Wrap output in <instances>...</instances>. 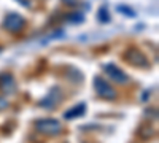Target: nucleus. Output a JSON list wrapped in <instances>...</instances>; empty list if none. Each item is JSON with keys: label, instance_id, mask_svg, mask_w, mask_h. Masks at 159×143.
<instances>
[{"label": "nucleus", "instance_id": "nucleus-9", "mask_svg": "<svg viewBox=\"0 0 159 143\" xmlns=\"http://www.w3.org/2000/svg\"><path fill=\"white\" fill-rule=\"evenodd\" d=\"M99 19L100 21H103V22H108L110 21V18H108V13H107V8H100V11H99Z\"/></svg>", "mask_w": 159, "mask_h": 143}, {"label": "nucleus", "instance_id": "nucleus-11", "mask_svg": "<svg viewBox=\"0 0 159 143\" xmlns=\"http://www.w3.org/2000/svg\"><path fill=\"white\" fill-rule=\"evenodd\" d=\"M5 105H7V102L2 99V100H0V108H5Z\"/></svg>", "mask_w": 159, "mask_h": 143}, {"label": "nucleus", "instance_id": "nucleus-2", "mask_svg": "<svg viewBox=\"0 0 159 143\" xmlns=\"http://www.w3.org/2000/svg\"><path fill=\"white\" fill-rule=\"evenodd\" d=\"M124 59H126L127 64H130V65H134V67H148L147 57H145L143 53H140L137 48H129L124 54Z\"/></svg>", "mask_w": 159, "mask_h": 143}, {"label": "nucleus", "instance_id": "nucleus-5", "mask_svg": "<svg viewBox=\"0 0 159 143\" xmlns=\"http://www.w3.org/2000/svg\"><path fill=\"white\" fill-rule=\"evenodd\" d=\"M25 25V21L22 16L19 15H8L3 21V29H7L8 32H21L22 27Z\"/></svg>", "mask_w": 159, "mask_h": 143}, {"label": "nucleus", "instance_id": "nucleus-7", "mask_svg": "<svg viewBox=\"0 0 159 143\" xmlns=\"http://www.w3.org/2000/svg\"><path fill=\"white\" fill-rule=\"evenodd\" d=\"M0 87H2V91H10V89H13L15 87V83H13V78L10 76V75H2V78H0Z\"/></svg>", "mask_w": 159, "mask_h": 143}, {"label": "nucleus", "instance_id": "nucleus-6", "mask_svg": "<svg viewBox=\"0 0 159 143\" xmlns=\"http://www.w3.org/2000/svg\"><path fill=\"white\" fill-rule=\"evenodd\" d=\"M84 111H86L84 103H80V105L70 108L69 111H65V113H64V118H65V119H75V118H80V116H83Z\"/></svg>", "mask_w": 159, "mask_h": 143}, {"label": "nucleus", "instance_id": "nucleus-3", "mask_svg": "<svg viewBox=\"0 0 159 143\" xmlns=\"http://www.w3.org/2000/svg\"><path fill=\"white\" fill-rule=\"evenodd\" d=\"M103 72L107 73V76L110 78L111 81H115V83H118V84H126L127 81H129V78H127V75L119 69V67H116L115 64H107V65H103Z\"/></svg>", "mask_w": 159, "mask_h": 143}, {"label": "nucleus", "instance_id": "nucleus-8", "mask_svg": "<svg viewBox=\"0 0 159 143\" xmlns=\"http://www.w3.org/2000/svg\"><path fill=\"white\" fill-rule=\"evenodd\" d=\"M67 21L69 22H83V15H80V13H72V15L67 16Z\"/></svg>", "mask_w": 159, "mask_h": 143}, {"label": "nucleus", "instance_id": "nucleus-4", "mask_svg": "<svg viewBox=\"0 0 159 143\" xmlns=\"http://www.w3.org/2000/svg\"><path fill=\"white\" fill-rule=\"evenodd\" d=\"M94 89H96V92L100 96V97H103V99H107V100H111V99H115L116 97V91L105 81V80H102V78H94Z\"/></svg>", "mask_w": 159, "mask_h": 143}, {"label": "nucleus", "instance_id": "nucleus-10", "mask_svg": "<svg viewBox=\"0 0 159 143\" xmlns=\"http://www.w3.org/2000/svg\"><path fill=\"white\" fill-rule=\"evenodd\" d=\"M119 11H123V13H126V15H127V13H129L130 16H134V11H130L129 8H123V7H119Z\"/></svg>", "mask_w": 159, "mask_h": 143}, {"label": "nucleus", "instance_id": "nucleus-1", "mask_svg": "<svg viewBox=\"0 0 159 143\" xmlns=\"http://www.w3.org/2000/svg\"><path fill=\"white\" fill-rule=\"evenodd\" d=\"M35 129L42 134H46V135H56L61 132V123L56 121V119H51V118H46V119H40L35 123Z\"/></svg>", "mask_w": 159, "mask_h": 143}]
</instances>
